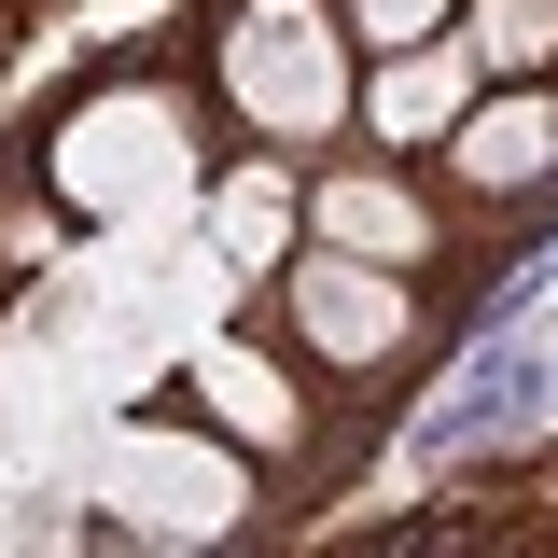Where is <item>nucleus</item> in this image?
Listing matches in <instances>:
<instances>
[{
    "label": "nucleus",
    "mask_w": 558,
    "mask_h": 558,
    "mask_svg": "<svg viewBox=\"0 0 558 558\" xmlns=\"http://www.w3.org/2000/svg\"><path fill=\"white\" fill-rule=\"evenodd\" d=\"M0 154L43 182V209H57L70 238H154V223H196L209 168H223L238 140H223V112H209L182 28H140V43H112V57H84Z\"/></svg>",
    "instance_id": "f257e3e1"
},
{
    "label": "nucleus",
    "mask_w": 558,
    "mask_h": 558,
    "mask_svg": "<svg viewBox=\"0 0 558 558\" xmlns=\"http://www.w3.org/2000/svg\"><path fill=\"white\" fill-rule=\"evenodd\" d=\"M70 502H84V545H168V558H223V545H279V531H293L279 475L182 391V377H168V405H154V391L98 405L84 461H70Z\"/></svg>",
    "instance_id": "f03ea898"
},
{
    "label": "nucleus",
    "mask_w": 558,
    "mask_h": 558,
    "mask_svg": "<svg viewBox=\"0 0 558 558\" xmlns=\"http://www.w3.org/2000/svg\"><path fill=\"white\" fill-rule=\"evenodd\" d=\"M182 391H196V405H209V418H223V433H238V447L279 475L293 531H307L322 502H349V475H363V461L391 447V418H405V405H363V391H336V377H322L307 349L279 336L252 293H238V307H223V322L182 349Z\"/></svg>",
    "instance_id": "7ed1b4c3"
},
{
    "label": "nucleus",
    "mask_w": 558,
    "mask_h": 558,
    "mask_svg": "<svg viewBox=\"0 0 558 558\" xmlns=\"http://www.w3.org/2000/svg\"><path fill=\"white\" fill-rule=\"evenodd\" d=\"M168 28H182L238 154H307L322 168L336 140H363V43H349L336 0H182Z\"/></svg>",
    "instance_id": "20e7f679"
},
{
    "label": "nucleus",
    "mask_w": 558,
    "mask_h": 558,
    "mask_svg": "<svg viewBox=\"0 0 558 558\" xmlns=\"http://www.w3.org/2000/svg\"><path fill=\"white\" fill-rule=\"evenodd\" d=\"M252 307H266L336 391H363V405H418V377L461 349V322H475L488 293H461V279H405V266H377V252H336V238H293L279 279H252Z\"/></svg>",
    "instance_id": "39448f33"
},
{
    "label": "nucleus",
    "mask_w": 558,
    "mask_h": 558,
    "mask_svg": "<svg viewBox=\"0 0 558 558\" xmlns=\"http://www.w3.org/2000/svg\"><path fill=\"white\" fill-rule=\"evenodd\" d=\"M307 238L377 252V266H405V279H461V293H488V279L517 266L475 209L447 196L433 154H377V140H336V154L307 168Z\"/></svg>",
    "instance_id": "423d86ee"
},
{
    "label": "nucleus",
    "mask_w": 558,
    "mask_h": 558,
    "mask_svg": "<svg viewBox=\"0 0 558 558\" xmlns=\"http://www.w3.org/2000/svg\"><path fill=\"white\" fill-rule=\"evenodd\" d=\"M433 168H447V196L475 209L502 252H531L558 223V70H531V84H488L461 126L433 140Z\"/></svg>",
    "instance_id": "0eeeda50"
},
{
    "label": "nucleus",
    "mask_w": 558,
    "mask_h": 558,
    "mask_svg": "<svg viewBox=\"0 0 558 558\" xmlns=\"http://www.w3.org/2000/svg\"><path fill=\"white\" fill-rule=\"evenodd\" d=\"M196 238L223 252V279H279V252L307 238V154H223L196 196Z\"/></svg>",
    "instance_id": "6e6552de"
},
{
    "label": "nucleus",
    "mask_w": 558,
    "mask_h": 558,
    "mask_svg": "<svg viewBox=\"0 0 558 558\" xmlns=\"http://www.w3.org/2000/svg\"><path fill=\"white\" fill-rule=\"evenodd\" d=\"M475 98H488V57L461 28H447V43H405V57H363V140H377V154H433Z\"/></svg>",
    "instance_id": "1a4fd4ad"
},
{
    "label": "nucleus",
    "mask_w": 558,
    "mask_h": 558,
    "mask_svg": "<svg viewBox=\"0 0 558 558\" xmlns=\"http://www.w3.org/2000/svg\"><path fill=\"white\" fill-rule=\"evenodd\" d=\"M0 57H14V28H0Z\"/></svg>",
    "instance_id": "9d476101"
}]
</instances>
